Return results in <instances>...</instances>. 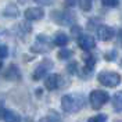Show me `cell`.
<instances>
[{
  "mask_svg": "<svg viewBox=\"0 0 122 122\" xmlns=\"http://www.w3.org/2000/svg\"><path fill=\"white\" fill-rule=\"evenodd\" d=\"M81 7H82L83 11H89V10L92 8V0H82Z\"/></svg>",
  "mask_w": 122,
  "mask_h": 122,
  "instance_id": "ac0fdd59",
  "label": "cell"
},
{
  "mask_svg": "<svg viewBox=\"0 0 122 122\" xmlns=\"http://www.w3.org/2000/svg\"><path fill=\"white\" fill-rule=\"evenodd\" d=\"M106 121H107V115L106 114H99V115H94V117L89 118L87 122H106Z\"/></svg>",
  "mask_w": 122,
  "mask_h": 122,
  "instance_id": "9a60e30c",
  "label": "cell"
},
{
  "mask_svg": "<svg viewBox=\"0 0 122 122\" xmlns=\"http://www.w3.org/2000/svg\"><path fill=\"white\" fill-rule=\"evenodd\" d=\"M78 45L85 51H90L96 47V40L92 35H81L78 38Z\"/></svg>",
  "mask_w": 122,
  "mask_h": 122,
  "instance_id": "277c9868",
  "label": "cell"
},
{
  "mask_svg": "<svg viewBox=\"0 0 122 122\" xmlns=\"http://www.w3.org/2000/svg\"><path fill=\"white\" fill-rule=\"evenodd\" d=\"M4 111H6V108H4V106H3V101H0V118H3Z\"/></svg>",
  "mask_w": 122,
  "mask_h": 122,
  "instance_id": "d4e9b609",
  "label": "cell"
},
{
  "mask_svg": "<svg viewBox=\"0 0 122 122\" xmlns=\"http://www.w3.org/2000/svg\"><path fill=\"white\" fill-rule=\"evenodd\" d=\"M56 17V15H54ZM57 22L61 24V25H67V24H71L74 21V15L68 14V13H58V15L56 17Z\"/></svg>",
  "mask_w": 122,
  "mask_h": 122,
  "instance_id": "30bf717a",
  "label": "cell"
},
{
  "mask_svg": "<svg viewBox=\"0 0 122 122\" xmlns=\"http://www.w3.org/2000/svg\"><path fill=\"white\" fill-rule=\"evenodd\" d=\"M85 104V97L82 94H65L61 99V107L65 112H76Z\"/></svg>",
  "mask_w": 122,
  "mask_h": 122,
  "instance_id": "6da1fadb",
  "label": "cell"
},
{
  "mask_svg": "<svg viewBox=\"0 0 122 122\" xmlns=\"http://www.w3.org/2000/svg\"><path fill=\"white\" fill-rule=\"evenodd\" d=\"M89 100H90L92 107H93L94 110H99V108H101V107L110 100V96H108V93L104 92V90H93L90 93Z\"/></svg>",
  "mask_w": 122,
  "mask_h": 122,
  "instance_id": "3957f363",
  "label": "cell"
},
{
  "mask_svg": "<svg viewBox=\"0 0 122 122\" xmlns=\"http://www.w3.org/2000/svg\"><path fill=\"white\" fill-rule=\"evenodd\" d=\"M68 69H69V72H71V74H75V72H76V62H72V64H69Z\"/></svg>",
  "mask_w": 122,
  "mask_h": 122,
  "instance_id": "44dd1931",
  "label": "cell"
},
{
  "mask_svg": "<svg viewBox=\"0 0 122 122\" xmlns=\"http://www.w3.org/2000/svg\"><path fill=\"white\" fill-rule=\"evenodd\" d=\"M71 56H72V51L68 50V49H64V50H61L60 53H58V58H60V60H67Z\"/></svg>",
  "mask_w": 122,
  "mask_h": 122,
  "instance_id": "2e32d148",
  "label": "cell"
},
{
  "mask_svg": "<svg viewBox=\"0 0 122 122\" xmlns=\"http://www.w3.org/2000/svg\"><path fill=\"white\" fill-rule=\"evenodd\" d=\"M1 67H3V64H1V61H0V69H1Z\"/></svg>",
  "mask_w": 122,
  "mask_h": 122,
  "instance_id": "484cf974",
  "label": "cell"
},
{
  "mask_svg": "<svg viewBox=\"0 0 122 122\" xmlns=\"http://www.w3.org/2000/svg\"><path fill=\"white\" fill-rule=\"evenodd\" d=\"M6 78H7V79H18V78H20V72H18V69L15 68L14 65H11L10 69L7 71V74H6Z\"/></svg>",
  "mask_w": 122,
  "mask_h": 122,
  "instance_id": "4fadbf2b",
  "label": "cell"
},
{
  "mask_svg": "<svg viewBox=\"0 0 122 122\" xmlns=\"http://www.w3.org/2000/svg\"><path fill=\"white\" fill-rule=\"evenodd\" d=\"M121 75L118 72H114V71H103L100 72L99 76H97V81L103 86H107V87H115L121 83Z\"/></svg>",
  "mask_w": 122,
  "mask_h": 122,
  "instance_id": "7a4b0ae2",
  "label": "cell"
},
{
  "mask_svg": "<svg viewBox=\"0 0 122 122\" xmlns=\"http://www.w3.org/2000/svg\"><path fill=\"white\" fill-rule=\"evenodd\" d=\"M60 82H61V76L57 75V74H51V75H49L46 78L45 86L49 90H54V89H57L60 86Z\"/></svg>",
  "mask_w": 122,
  "mask_h": 122,
  "instance_id": "52a82bcc",
  "label": "cell"
},
{
  "mask_svg": "<svg viewBox=\"0 0 122 122\" xmlns=\"http://www.w3.org/2000/svg\"><path fill=\"white\" fill-rule=\"evenodd\" d=\"M35 1H38L40 4H45V6H49V4H51L54 0H35Z\"/></svg>",
  "mask_w": 122,
  "mask_h": 122,
  "instance_id": "603a6c76",
  "label": "cell"
},
{
  "mask_svg": "<svg viewBox=\"0 0 122 122\" xmlns=\"http://www.w3.org/2000/svg\"><path fill=\"white\" fill-rule=\"evenodd\" d=\"M83 60H85V62H86V68L89 69H93V67H94V62H96V58L92 56V54H86L83 57Z\"/></svg>",
  "mask_w": 122,
  "mask_h": 122,
  "instance_id": "5bb4252c",
  "label": "cell"
},
{
  "mask_svg": "<svg viewBox=\"0 0 122 122\" xmlns=\"http://www.w3.org/2000/svg\"><path fill=\"white\" fill-rule=\"evenodd\" d=\"M72 32H74V35L78 36V38L81 36V28H79V26H74V28H72Z\"/></svg>",
  "mask_w": 122,
  "mask_h": 122,
  "instance_id": "7402d4cb",
  "label": "cell"
},
{
  "mask_svg": "<svg viewBox=\"0 0 122 122\" xmlns=\"http://www.w3.org/2000/svg\"><path fill=\"white\" fill-rule=\"evenodd\" d=\"M115 58V51H111V53H107L106 54V60H114Z\"/></svg>",
  "mask_w": 122,
  "mask_h": 122,
  "instance_id": "cb8c5ba5",
  "label": "cell"
},
{
  "mask_svg": "<svg viewBox=\"0 0 122 122\" xmlns=\"http://www.w3.org/2000/svg\"><path fill=\"white\" fill-rule=\"evenodd\" d=\"M58 121V118L57 117H53V115H47L45 118H42L39 122H57Z\"/></svg>",
  "mask_w": 122,
  "mask_h": 122,
  "instance_id": "d6986e66",
  "label": "cell"
},
{
  "mask_svg": "<svg viewBox=\"0 0 122 122\" xmlns=\"http://www.w3.org/2000/svg\"><path fill=\"white\" fill-rule=\"evenodd\" d=\"M53 42H54L56 46L62 47V46H65L68 43V36H67L65 33H62V32H57L56 36H54V39H53Z\"/></svg>",
  "mask_w": 122,
  "mask_h": 122,
  "instance_id": "8fae6325",
  "label": "cell"
},
{
  "mask_svg": "<svg viewBox=\"0 0 122 122\" xmlns=\"http://www.w3.org/2000/svg\"><path fill=\"white\" fill-rule=\"evenodd\" d=\"M121 64H122V61H121Z\"/></svg>",
  "mask_w": 122,
  "mask_h": 122,
  "instance_id": "83f0119b",
  "label": "cell"
},
{
  "mask_svg": "<svg viewBox=\"0 0 122 122\" xmlns=\"http://www.w3.org/2000/svg\"><path fill=\"white\" fill-rule=\"evenodd\" d=\"M101 3L107 7H117L119 4V0H101Z\"/></svg>",
  "mask_w": 122,
  "mask_h": 122,
  "instance_id": "e0dca14e",
  "label": "cell"
},
{
  "mask_svg": "<svg viewBox=\"0 0 122 122\" xmlns=\"http://www.w3.org/2000/svg\"><path fill=\"white\" fill-rule=\"evenodd\" d=\"M8 54V49L6 46H0V58H4V57H7Z\"/></svg>",
  "mask_w": 122,
  "mask_h": 122,
  "instance_id": "ffe728a7",
  "label": "cell"
},
{
  "mask_svg": "<svg viewBox=\"0 0 122 122\" xmlns=\"http://www.w3.org/2000/svg\"><path fill=\"white\" fill-rule=\"evenodd\" d=\"M117 122H122V121H117Z\"/></svg>",
  "mask_w": 122,
  "mask_h": 122,
  "instance_id": "4316f807",
  "label": "cell"
},
{
  "mask_svg": "<svg viewBox=\"0 0 122 122\" xmlns=\"http://www.w3.org/2000/svg\"><path fill=\"white\" fill-rule=\"evenodd\" d=\"M4 122H21V118H20V115L17 114L15 111L13 110H7L6 108V111H4V114H3V118H1Z\"/></svg>",
  "mask_w": 122,
  "mask_h": 122,
  "instance_id": "9c48e42d",
  "label": "cell"
},
{
  "mask_svg": "<svg viewBox=\"0 0 122 122\" xmlns=\"http://www.w3.org/2000/svg\"><path fill=\"white\" fill-rule=\"evenodd\" d=\"M50 68H51V62H50V61H45V62H42L38 68L35 69V72H33V79H35V81L42 79V78L46 75V72H47Z\"/></svg>",
  "mask_w": 122,
  "mask_h": 122,
  "instance_id": "ba28073f",
  "label": "cell"
},
{
  "mask_svg": "<svg viewBox=\"0 0 122 122\" xmlns=\"http://www.w3.org/2000/svg\"><path fill=\"white\" fill-rule=\"evenodd\" d=\"M43 15H45L43 10L39 8V7H30L25 11V18H26L28 21H38V20H42Z\"/></svg>",
  "mask_w": 122,
  "mask_h": 122,
  "instance_id": "8992f818",
  "label": "cell"
},
{
  "mask_svg": "<svg viewBox=\"0 0 122 122\" xmlns=\"http://www.w3.org/2000/svg\"><path fill=\"white\" fill-rule=\"evenodd\" d=\"M97 38L103 42H107V40H111L114 38V29L108 25H100L97 28Z\"/></svg>",
  "mask_w": 122,
  "mask_h": 122,
  "instance_id": "5b68a950",
  "label": "cell"
},
{
  "mask_svg": "<svg viewBox=\"0 0 122 122\" xmlns=\"http://www.w3.org/2000/svg\"><path fill=\"white\" fill-rule=\"evenodd\" d=\"M112 106H114L115 111L122 112V92H118V93L114 94V97H112Z\"/></svg>",
  "mask_w": 122,
  "mask_h": 122,
  "instance_id": "7c38bea8",
  "label": "cell"
}]
</instances>
